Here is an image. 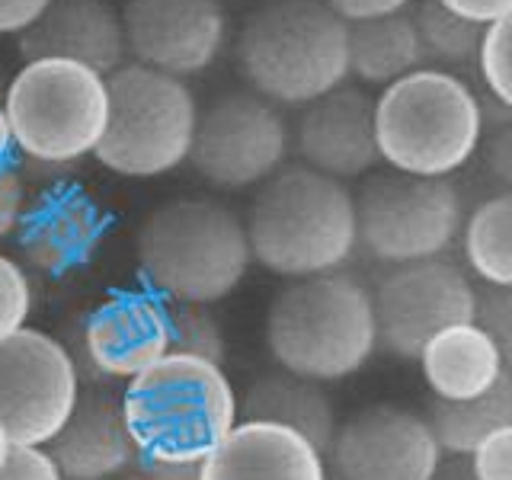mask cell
Instances as JSON below:
<instances>
[{"mask_svg": "<svg viewBox=\"0 0 512 480\" xmlns=\"http://www.w3.org/2000/svg\"><path fill=\"white\" fill-rule=\"evenodd\" d=\"M244 228L253 263L282 279L336 272L359 250L352 189L304 164L260 183Z\"/></svg>", "mask_w": 512, "mask_h": 480, "instance_id": "obj_1", "label": "cell"}, {"mask_svg": "<svg viewBox=\"0 0 512 480\" xmlns=\"http://www.w3.org/2000/svg\"><path fill=\"white\" fill-rule=\"evenodd\" d=\"M135 263L148 292L176 304H215L253 263L247 228L228 205L205 196L170 199L141 221Z\"/></svg>", "mask_w": 512, "mask_h": 480, "instance_id": "obj_2", "label": "cell"}, {"mask_svg": "<svg viewBox=\"0 0 512 480\" xmlns=\"http://www.w3.org/2000/svg\"><path fill=\"white\" fill-rule=\"evenodd\" d=\"M247 90L272 106H308L349 77V26L324 0H266L237 32Z\"/></svg>", "mask_w": 512, "mask_h": 480, "instance_id": "obj_3", "label": "cell"}, {"mask_svg": "<svg viewBox=\"0 0 512 480\" xmlns=\"http://www.w3.org/2000/svg\"><path fill=\"white\" fill-rule=\"evenodd\" d=\"M266 346L288 375L317 384L356 375L378 349L372 292L343 269L292 279L266 311Z\"/></svg>", "mask_w": 512, "mask_h": 480, "instance_id": "obj_4", "label": "cell"}, {"mask_svg": "<svg viewBox=\"0 0 512 480\" xmlns=\"http://www.w3.org/2000/svg\"><path fill=\"white\" fill-rule=\"evenodd\" d=\"M375 135L388 170L452 176L484 138L480 96L458 74L420 68L375 96Z\"/></svg>", "mask_w": 512, "mask_h": 480, "instance_id": "obj_5", "label": "cell"}, {"mask_svg": "<svg viewBox=\"0 0 512 480\" xmlns=\"http://www.w3.org/2000/svg\"><path fill=\"white\" fill-rule=\"evenodd\" d=\"M138 458L202 461L237 426V394L221 365L164 356L122 391Z\"/></svg>", "mask_w": 512, "mask_h": 480, "instance_id": "obj_6", "label": "cell"}, {"mask_svg": "<svg viewBox=\"0 0 512 480\" xmlns=\"http://www.w3.org/2000/svg\"><path fill=\"white\" fill-rule=\"evenodd\" d=\"M109 119L93 157L125 176L154 180L189 160L199 106L189 84L144 64L125 61L106 77Z\"/></svg>", "mask_w": 512, "mask_h": 480, "instance_id": "obj_7", "label": "cell"}, {"mask_svg": "<svg viewBox=\"0 0 512 480\" xmlns=\"http://www.w3.org/2000/svg\"><path fill=\"white\" fill-rule=\"evenodd\" d=\"M0 106L20 157L80 164L106 132V77L74 61H23L7 80Z\"/></svg>", "mask_w": 512, "mask_h": 480, "instance_id": "obj_8", "label": "cell"}, {"mask_svg": "<svg viewBox=\"0 0 512 480\" xmlns=\"http://www.w3.org/2000/svg\"><path fill=\"white\" fill-rule=\"evenodd\" d=\"M352 196L359 247L388 266L442 256L464 224V202L452 176L384 170L365 176Z\"/></svg>", "mask_w": 512, "mask_h": 480, "instance_id": "obj_9", "label": "cell"}, {"mask_svg": "<svg viewBox=\"0 0 512 480\" xmlns=\"http://www.w3.org/2000/svg\"><path fill=\"white\" fill-rule=\"evenodd\" d=\"M288 125L282 112L253 90H228L199 109L189 164L218 189H250L285 164Z\"/></svg>", "mask_w": 512, "mask_h": 480, "instance_id": "obj_10", "label": "cell"}, {"mask_svg": "<svg viewBox=\"0 0 512 480\" xmlns=\"http://www.w3.org/2000/svg\"><path fill=\"white\" fill-rule=\"evenodd\" d=\"M474 295L464 269L442 256L391 266L372 292L378 346L404 362H420L439 333L471 324Z\"/></svg>", "mask_w": 512, "mask_h": 480, "instance_id": "obj_11", "label": "cell"}, {"mask_svg": "<svg viewBox=\"0 0 512 480\" xmlns=\"http://www.w3.org/2000/svg\"><path fill=\"white\" fill-rule=\"evenodd\" d=\"M77 397V365L55 336L23 327L0 343V426L13 445L45 448Z\"/></svg>", "mask_w": 512, "mask_h": 480, "instance_id": "obj_12", "label": "cell"}, {"mask_svg": "<svg viewBox=\"0 0 512 480\" xmlns=\"http://www.w3.org/2000/svg\"><path fill=\"white\" fill-rule=\"evenodd\" d=\"M119 16L132 61L180 80L205 74L228 42L221 0H125Z\"/></svg>", "mask_w": 512, "mask_h": 480, "instance_id": "obj_13", "label": "cell"}, {"mask_svg": "<svg viewBox=\"0 0 512 480\" xmlns=\"http://www.w3.org/2000/svg\"><path fill=\"white\" fill-rule=\"evenodd\" d=\"M327 458L333 480H432L442 448L426 416L375 404L336 426Z\"/></svg>", "mask_w": 512, "mask_h": 480, "instance_id": "obj_14", "label": "cell"}, {"mask_svg": "<svg viewBox=\"0 0 512 480\" xmlns=\"http://www.w3.org/2000/svg\"><path fill=\"white\" fill-rule=\"evenodd\" d=\"M106 234L109 212L90 189L74 180L42 189V196L29 202L16 231L23 260L52 279L84 269L100 253Z\"/></svg>", "mask_w": 512, "mask_h": 480, "instance_id": "obj_15", "label": "cell"}, {"mask_svg": "<svg viewBox=\"0 0 512 480\" xmlns=\"http://www.w3.org/2000/svg\"><path fill=\"white\" fill-rule=\"evenodd\" d=\"M170 349V308L148 288H122L90 311L84 352L93 372L125 378L148 372Z\"/></svg>", "mask_w": 512, "mask_h": 480, "instance_id": "obj_16", "label": "cell"}, {"mask_svg": "<svg viewBox=\"0 0 512 480\" xmlns=\"http://www.w3.org/2000/svg\"><path fill=\"white\" fill-rule=\"evenodd\" d=\"M295 148L304 167L327 173L333 180H359L378 164L375 96L362 87H336L308 103L295 128Z\"/></svg>", "mask_w": 512, "mask_h": 480, "instance_id": "obj_17", "label": "cell"}, {"mask_svg": "<svg viewBox=\"0 0 512 480\" xmlns=\"http://www.w3.org/2000/svg\"><path fill=\"white\" fill-rule=\"evenodd\" d=\"M23 61H74L109 77L119 71L128 48L122 16L106 0H52L23 36H16Z\"/></svg>", "mask_w": 512, "mask_h": 480, "instance_id": "obj_18", "label": "cell"}, {"mask_svg": "<svg viewBox=\"0 0 512 480\" xmlns=\"http://www.w3.org/2000/svg\"><path fill=\"white\" fill-rule=\"evenodd\" d=\"M64 480H109L138 461V448L125 426L122 404L103 391L77 397L55 439L45 445Z\"/></svg>", "mask_w": 512, "mask_h": 480, "instance_id": "obj_19", "label": "cell"}, {"mask_svg": "<svg viewBox=\"0 0 512 480\" xmlns=\"http://www.w3.org/2000/svg\"><path fill=\"white\" fill-rule=\"evenodd\" d=\"M202 480H327L324 455L298 432L240 423L202 458Z\"/></svg>", "mask_w": 512, "mask_h": 480, "instance_id": "obj_20", "label": "cell"}, {"mask_svg": "<svg viewBox=\"0 0 512 480\" xmlns=\"http://www.w3.org/2000/svg\"><path fill=\"white\" fill-rule=\"evenodd\" d=\"M237 420L285 426L298 432L301 439H308L320 455H327L336 426H340L327 391L317 381L288 372L256 378L244 400H237Z\"/></svg>", "mask_w": 512, "mask_h": 480, "instance_id": "obj_21", "label": "cell"}, {"mask_svg": "<svg viewBox=\"0 0 512 480\" xmlns=\"http://www.w3.org/2000/svg\"><path fill=\"white\" fill-rule=\"evenodd\" d=\"M420 365L432 397L442 400H464L484 394L506 372L493 340L474 320L439 333L423 349Z\"/></svg>", "mask_w": 512, "mask_h": 480, "instance_id": "obj_22", "label": "cell"}, {"mask_svg": "<svg viewBox=\"0 0 512 480\" xmlns=\"http://www.w3.org/2000/svg\"><path fill=\"white\" fill-rule=\"evenodd\" d=\"M426 68L410 10L349 26V74L368 87H391L400 77Z\"/></svg>", "mask_w": 512, "mask_h": 480, "instance_id": "obj_23", "label": "cell"}, {"mask_svg": "<svg viewBox=\"0 0 512 480\" xmlns=\"http://www.w3.org/2000/svg\"><path fill=\"white\" fill-rule=\"evenodd\" d=\"M426 423L432 429V436H436L442 455H471L496 429L512 423V372L506 368L500 381L477 397H464V400L432 397V404L426 410Z\"/></svg>", "mask_w": 512, "mask_h": 480, "instance_id": "obj_24", "label": "cell"}, {"mask_svg": "<svg viewBox=\"0 0 512 480\" xmlns=\"http://www.w3.org/2000/svg\"><path fill=\"white\" fill-rule=\"evenodd\" d=\"M464 256L484 285H512V189H500L464 218Z\"/></svg>", "mask_w": 512, "mask_h": 480, "instance_id": "obj_25", "label": "cell"}, {"mask_svg": "<svg viewBox=\"0 0 512 480\" xmlns=\"http://www.w3.org/2000/svg\"><path fill=\"white\" fill-rule=\"evenodd\" d=\"M410 16H413L416 36H420L426 68H439L458 77L464 68L477 71L480 42H484L487 26L464 20L455 10L439 4V0H420Z\"/></svg>", "mask_w": 512, "mask_h": 480, "instance_id": "obj_26", "label": "cell"}, {"mask_svg": "<svg viewBox=\"0 0 512 480\" xmlns=\"http://www.w3.org/2000/svg\"><path fill=\"white\" fill-rule=\"evenodd\" d=\"M167 356H186L208 365H224V333L202 304L170 308V349Z\"/></svg>", "mask_w": 512, "mask_h": 480, "instance_id": "obj_27", "label": "cell"}, {"mask_svg": "<svg viewBox=\"0 0 512 480\" xmlns=\"http://www.w3.org/2000/svg\"><path fill=\"white\" fill-rule=\"evenodd\" d=\"M477 74L484 93L512 112V10L484 29Z\"/></svg>", "mask_w": 512, "mask_h": 480, "instance_id": "obj_28", "label": "cell"}, {"mask_svg": "<svg viewBox=\"0 0 512 480\" xmlns=\"http://www.w3.org/2000/svg\"><path fill=\"white\" fill-rule=\"evenodd\" d=\"M474 324L484 330L506 368H512V285H484L474 295Z\"/></svg>", "mask_w": 512, "mask_h": 480, "instance_id": "obj_29", "label": "cell"}, {"mask_svg": "<svg viewBox=\"0 0 512 480\" xmlns=\"http://www.w3.org/2000/svg\"><path fill=\"white\" fill-rule=\"evenodd\" d=\"M32 311V282L13 256L0 253V343L20 333Z\"/></svg>", "mask_w": 512, "mask_h": 480, "instance_id": "obj_30", "label": "cell"}, {"mask_svg": "<svg viewBox=\"0 0 512 480\" xmlns=\"http://www.w3.org/2000/svg\"><path fill=\"white\" fill-rule=\"evenodd\" d=\"M468 458L477 480H512V423L496 429Z\"/></svg>", "mask_w": 512, "mask_h": 480, "instance_id": "obj_31", "label": "cell"}, {"mask_svg": "<svg viewBox=\"0 0 512 480\" xmlns=\"http://www.w3.org/2000/svg\"><path fill=\"white\" fill-rule=\"evenodd\" d=\"M477 151L490 180L500 183L503 189H512V119L484 128V138H480Z\"/></svg>", "mask_w": 512, "mask_h": 480, "instance_id": "obj_32", "label": "cell"}, {"mask_svg": "<svg viewBox=\"0 0 512 480\" xmlns=\"http://www.w3.org/2000/svg\"><path fill=\"white\" fill-rule=\"evenodd\" d=\"M26 208H29V186L10 160L7 167H0V240L20 231Z\"/></svg>", "mask_w": 512, "mask_h": 480, "instance_id": "obj_33", "label": "cell"}, {"mask_svg": "<svg viewBox=\"0 0 512 480\" xmlns=\"http://www.w3.org/2000/svg\"><path fill=\"white\" fill-rule=\"evenodd\" d=\"M0 480H64V477L45 448L10 445L7 461L0 464Z\"/></svg>", "mask_w": 512, "mask_h": 480, "instance_id": "obj_34", "label": "cell"}, {"mask_svg": "<svg viewBox=\"0 0 512 480\" xmlns=\"http://www.w3.org/2000/svg\"><path fill=\"white\" fill-rule=\"evenodd\" d=\"M324 4L340 16L346 26L365 23V20H381L410 7V0H324Z\"/></svg>", "mask_w": 512, "mask_h": 480, "instance_id": "obj_35", "label": "cell"}, {"mask_svg": "<svg viewBox=\"0 0 512 480\" xmlns=\"http://www.w3.org/2000/svg\"><path fill=\"white\" fill-rule=\"evenodd\" d=\"M52 0H0V36H23Z\"/></svg>", "mask_w": 512, "mask_h": 480, "instance_id": "obj_36", "label": "cell"}, {"mask_svg": "<svg viewBox=\"0 0 512 480\" xmlns=\"http://www.w3.org/2000/svg\"><path fill=\"white\" fill-rule=\"evenodd\" d=\"M16 170L23 173L26 186H29V183H36V186L48 189V186H58V183H71L77 164H52V160L20 157V164H16Z\"/></svg>", "mask_w": 512, "mask_h": 480, "instance_id": "obj_37", "label": "cell"}, {"mask_svg": "<svg viewBox=\"0 0 512 480\" xmlns=\"http://www.w3.org/2000/svg\"><path fill=\"white\" fill-rule=\"evenodd\" d=\"M144 480H202V461L180 458H138Z\"/></svg>", "mask_w": 512, "mask_h": 480, "instance_id": "obj_38", "label": "cell"}, {"mask_svg": "<svg viewBox=\"0 0 512 480\" xmlns=\"http://www.w3.org/2000/svg\"><path fill=\"white\" fill-rule=\"evenodd\" d=\"M439 4H445L448 10H455L464 20L480 23V26H490L512 10V0H439Z\"/></svg>", "mask_w": 512, "mask_h": 480, "instance_id": "obj_39", "label": "cell"}, {"mask_svg": "<svg viewBox=\"0 0 512 480\" xmlns=\"http://www.w3.org/2000/svg\"><path fill=\"white\" fill-rule=\"evenodd\" d=\"M432 480H477L468 455H442L439 471Z\"/></svg>", "mask_w": 512, "mask_h": 480, "instance_id": "obj_40", "label": "cell"}, {"mask_svg": "<svg viewBox=\"0 0 512 480\" xmlns=\"http://www.w3.org/2000/svg\"><path fill=\"white\" fill-rule=\"evenodd\" d=\"M10 154H13V138H10V125L4 116V106H0V167L10 164Z\"/></svg>", "mask_w": 512, "mask_h": 480, "instance_id": "obj_41", "label": "cell"}, {"mask_svg": "<svg viewBox=\"0 0 512 480\" xmlns=\"http://www.w3.org/2000/svg\"><path fill=\"white\" fill-rule=\"evenodd\" d=\"M10 439H7V432H4V426H0V464H4L7 461V452H10Z\"/></svg>", "mask_w": 512, "mask_h": 480, "instance_id": "obj_42", "label": "cell"}, {"mask_svg": "<svg viewBox=\"0 0 512 480\" xmlns=\"http://www.w3.org/2000/svg\"><path fill=\"white\" fill-rule=\"evenodd\" d=\"M4 90H7V74H4V68H0V100H4Z\"/></svg>", "mask_w": 512, "mask_h": 480, "instance_id": "obj_43", "label": "cell"}, {"mask_svg": "<svg viewBox=\"0 0 512 480\" xmlns=\"http://www.w3.org/2000/svg\"><path fill=\"white\" fill-rule=\"evenodd\" d=\"M125 480H144V477H141V474H138V477H125Z\"/></svg>", "mask_w": 512, "mask_h": 480, "instance_id": "obj_44", "label": "cell"}, {"mask_svg": "<svg viewBox=\"0 0 512 480\" xmlns=\"http://www.w3.org/2000/svg\"><path fill=\"white\" fill-rule=\"evenodd\" d=\"M327 480H333V477H327Z\"/></svg>", "mask_w": 512, "mask_h": 480, "instance_id": "obj_45", "label": "cell"}, {"mask_svg": "<svg viewBox=\"0 0 512 480\" xmlns=\"http://www.w3.org/2000/svg\"><path fill=\"white\" fill-rule=\"evenodd\" d=\"M509 372H512V368H509Z\"/></svg>", "mask_w": 512, "mask_h": 480, "instance_id": "obj_46", "label": "cell"}]
</instances>
